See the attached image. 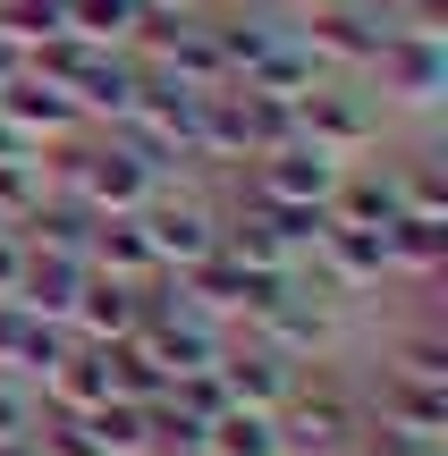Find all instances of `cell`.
<instances>
[{
  "instance_id": "603a6c76",
  "label": "cell",
  "mask_w": 448,
  "mask_h": 456,
  "mask_svg": "<svg viewBox=\"0 0 448 456\" xmlns=\"http://www.w3.org/2000/svg\"><path fill=\"white\" fill-rule=\"evenodd\" d=\"M237 127H246V161H263V152L297 144V102H280V94H254V85H237Z\"/></svg>"
},
{
  "instance_id": "7c38bea8",
  "label": "cell",
  "mask_w": 448,
  "mask_h": 456,
  "mask_svg": "<svg viewBox=\"0 0 448 456\" xmlns=\"http://www.w3.org/2000/svg\"><path fill=\"white\" fill-rule=\"evenodd\" d=\"M68 338H77V346H118V338H135V288H127V279L85 271L77 305H68Z\"/></svg>"
},
{
  "instance_id": "30bf717a",
  "label": "cell",
  "mask_w": 448,
  "mask_h": 456,
  "mask_svg": "<svg viewBox=\"0 0 448 456\" xmlns=\"http://www.w3.org/2000/svg\"><path fill=\"white\" fill-rule=\"evenodd\" d=\"M135 85H144L135 51H85V68H77V85H68V102H77L85 127H118V118L135 110Z\"/></svg>"
},
{
  "instance_id": "f1b7e54d",
  "label": "cell",
  "mask_w": 448,
  "mask_h": 456,
  "mask_svg": "<svg viewBox=\"0 0 448 456\" xmlns=\"http://www.w3.org/2000/svg\"><path fill=\"white\" fill-rule=\"evenodd\" d=\"M17 68H26V51H17V43H9V34H0V85H9V77H17Z\"/></svg>"
},
{
  "instance_id": "9a60e30c",
  "label": "cell",
  "mask_w": 448,
  "mask_h": 456,
  "mask_svg": "<svg viewBox=\"0 0 448 456\" xmlns=\"http://www.w3.org/2000/svg\"><path fill=\"white\" fill-rule=\"evenodd\" d=\"M34 397H43V414H94L102 397H110V355H102V346H68V355L43 372Z\"/></svg>"
},
{
  "instance_id": "8fae6325",
  "label": "cell",
  "mask_w": 448,
  "mask_h": 456,
  "mask_svg": "<svg viewBox=\"0 0 448 456\" xmlns=\"http://www.w3.org/2000/svg\"><path fill=\"white\" fill-rule=\"evenodd\" d=\"M0 118H9V127L26 135L34 152H43V144H60V135H77V127H85V118H77V102H68L60 85L26 77V68H17V77L0 85Z\"/></svg>"
},
{
  "instance_id": "f546056e",
  "label": "cell",
  "mask_w": 448,
  "mask_h": 456,
  "mask_svg": "<svg viewBox=\"0 0 448 456\" xmlns=\"http://www.w3.org/2000/svg\"><path fill=\"white\" fill-rule=\"evenodd\" d=\"M144 9H203V0H144Z\"/></svg>"
},
{
  "instance_id": "8992f818",
  "label": "cell",
  "mask_w": 448,
  "mask_h": 456,
  "mask_svg": "<svg viewBox=\"0 0 448 456\" xmlns=\"http://www.w3.org/2000/svg\"><path fill=\"white\" fill-rule=\"evenodd\" d=\"M246 338L271 346V355H288L297 372H305V363H330V346H338V305H330V296H314V279L297 271V288H288L280 305L254 313Z\"/></svg>"
},
{
  "instance_id": "4fadbf2b",
  "label": "cell",
  "mask_w": 448,
  "mask_h": 456,
  "mask_svg": "<svg viewBox=\"0 0 448 456\" xmlns=\"http://www.w3.org/2000/svg\"><path fill=\"white\" fill-rule=\"evenodd\" d=\"M85 271H102V279H127V288H144V279L161 271V262H152V237H144V212H110V220H94Z\"/></svg>"
},
{
  "instance_id": "484cf974",
  "label": "cell",
  "mask_w": 448,
  "mask_h": 456,
  "mask_svg": "<svg viewBox=\"0 0 448 456\" xmlns=\"http://www.w3.org/2000/svg\"><path fill=\"white\" fill-rule=\"evenodd\" d=\"M43 152H26V161H0V228H17L34 212V203H43Z\"/></svg>"
},
{
  "instance_id": "4dcf8cb0",
  "label": "cell",
  "mask_w": 448,
  "mask_h": 456,
  "mask_svg": "<svg viewBox=\"0 0 448 456\" xmlns=\"http://www.w3.org/2000/svg\"><path fill=\"white\" fill-rule=\"evenodd\" d=\"M389 9H406V0H389Z\"/></svg>"
},
{
  "instance_id": "6da1fadb",
  "label": "cell",
  "mask_w": 448,
  "mask_h": 456,
  "mask_svg": "<svg viewBox=\"0 0 448 456\" xmlns=\"http://www.w3.org/2000/svg\"><path fill=\"white\" fill-rule=\"evenodd\" d=\"M355 423H364L355 380L330 372V363H305L297 389H288V406H280V440H288V456H347Z\"/></svg>"
},
{
  "instance_id": "5b68a950",
  "label": "cell",
  "mask_w": 448,
  "mask_h": 456,
  "mask_svg": "<svg viewBox=\"0 0 448 456\" xmlns=\"http://www.w3.org/2000/svg\"><path fill=\"white\" fill-rule=\"evenodd\" d=\"M144 237H152V262L161 271H195L203 254H220V195L195 178L161 186V195L144 203Z\"/></svg>"
},
{
  "instance_id": "5bb4252c",
  "label": "cell",
  "mask_w": 448,
  "mask_h": 456,
  "mask_svg": "<svg viewBox=\"0 0 448 456\" xmlns=\"http://www.w3.org/2000/svg\"><path fill=\"white\" fill-rule=\"evenodd\" d=\"M77 288H85V262L77 254H34V245H26V271H17V296H9V305L34 313V322H68Z\"/></svg>"
},
{
  "instance_id": "83f0119b",
  "label": "cell",
  "mask_w": 448,
  "mask_h": 456,
  "mask_svg": "<svg viewBox=\"0 0 448 456\" xmlns=\"http://www.w3.org/2000/svg\"><path fill=\"white\" fill-rule=\"evenodd\" d=\"M17 271H26V237L0 228V296H17Z\"/></svg>"
},
{
  "instance_id": "7402d4cb",
  "label": "cell",
  "mask_w": 448,
  "mask_h": 456,
  "mask_svg": "<svg viewBox=\"0 0 448 456\" xmlns=\"http://www.w3.org/2000/svg\"><path fill=\"white\" fill-rule=\"evenodd\" d=\"M77 423H85V440H94L102 456H152V414L127 406V397H102V406L77 414Z\"/></svg>"
},
{
  "instance_id": "e0dca14e",
  "label": "cell",
  "mask_w": 448,
  "mask_h": 456,
  "mask_svg": "<svg viewBox=\"0 0 448 456\" xmlns=\"http://www.w3.org/2000/svg\"><path fill=\"white\" fill-rule=\"evenodd\" d=\"M381 372L423 380V389H448V330H440V313H415V322L381 346Z\"/></svg>"
},
{
  "instance_id": "44dd1931",
  "label": "cell",
  "mask_w": 448,
  "mask_h": 456,
  "mask_svg": "<svg viewBox=\"0 0 448 456\" xmlns=\"http://www.w3.org/2000/svg\"><path fill=\"white\" fill-rule=\"evenodd\" d=\"M203 456H288L280 414H263V406H229L212 431H203Z\"/></svg>"
},
{
  "instance_id": "ac0fdd59",
  "label": "cell",
  "mask_w": 448,
  "mask_h": 456,
  "mask_svg": "<svg viewBox=\"0 0 448 456\" xmlns=\"http://www.w3.org/2000/svg\"><path fill=\"white\" fill-rule=\"evenodd\" d=\"M322 77H330V68H322L314 51H305V34H297V26H288V34H280V43H271V51H263V60H254L237 85H254V94H280V102H297V94H314Z\"/></svg>"
},
{
  "instance_id": "d6986e66",
  "label": "cell",
  "mask_w": 448,
  "mask_h": 456,
  "mask_svg": "<svg viewBox=\"0 0 448 456\" xmlns=\"http://www.w3.org/2000/svg\"><path fill=\"white\" fill-rule=\"evenodd\" d=\"M389 262H398V279H440L448 271V212H398L389 220Z\"/></svg>"
},
{
  "instance_id": "ffe728a7",
  "label": "cell",
  "mask_w": 448,
  "mask_h": 456,
  "mask_svg": "<svg viewBox=\"0 0 448 456\" xmlns=\"http://www.w3.org/2000/svg\"><path fill=\"white\" fill-rule=\"evenodd\" d=\"M68 322H34V313H17V338H9V355H0V372L9 380H26V389H43V372L68 355Z\"/></svg>"
},
{
  "instance_id": "d4e9b609",
  "label": "cell",
  "mask_w": 448,
  "mask_h": 456,
  "mask_svg": "<svg viewBox=\"0 0 448 456\" xmlns=\"http://www.w3.org/2000/svg\"><path fill=\"white\" fill-rule=\"evenodd\" d=\"M68 26V0H0V34H9L17 51H34L43 34Z\"/></svg>"
},
{
  "instance_id": "3957f363",
  "label": "cell",
  "mask_w": 448,
  "mask_h": 456,
  "mask_svg": "<svg viewBox=\"0 0 448 456\" xmlns=\"http://www.w3.org/2000/svg\"><path fill=\"white\" fill-rule=\"evenodd\" d=\"M364 94L381 110H406V118H432L448 102V34H389L364 68Z\"/></svg>"
},
{
  "instance_id": "7a4b0ae2",
  "label": "cell",
  "mask_w": 448,
  "mask_h": 456,
  "mask_svg": "<svg viewBox=\"0 0 448 456\" xmlns=\"http://www.w3.org/2000/svg\"><path fill=\"white\" fill-rule=\"evenodd\" d=\"M297 135L322 144L330 161H372L389 135V110L364 94V77H322L314 94H297Z\"/></svg>"
},
{
  "instance_id": "4316f807",
  "label": "cell",
  "mask_w": 448,
  "mask_h": 456,
  "mask_svg": "<svg viewBox=\"0 0 448 456\" xmlns=\"http://www.w3.org/2000/svg\"><path fill=\"white\" fill-rule=\"evenodd\" d=\"M34 423H43V397L0 372V440H34Z\"/></svg>"
},
{
  "instance_id": "52a82bcc",
  "label": "cell",
  "mask_w": 448,
  "mask_h": 456,
  "mask_svg": "<svg viewBox=\"0 0 448 456\" xmlns=\"http://www.w3.org/2000/svg\"><path fill=\"white\" fill-rule=\"evenodd\" d=\"M355 397H364V414H372V423L406 431V440H423V448H448V389H423V380L381 372V380H364Z\"/></svg>"
},
{
  "instance_id": "277c9868",
  "label": "cell",
  "mask_w": 448,
  "mask_h": 456,
  "mask_svg": "<svg viewBox=\"0 0 448 456\" xmlns=\"http://www.w3.org/2000/svg\"><path fill=\"white\" fill-rule=\"evenodd\" d=\"M288 26L305 34V51H314L330 77H364L372 51L398 34V9H389V0H322V9L288 17Z\"/></svg>"
},
{
  "instance_id": "9c48e42d",
  "label": "cell",
  "mask_w": 448,
  "mask_h": 456,
  "mask_svg": "<svg viewBox=\"0 0 448 456\" xmlns=\"http://www.w3.org/2000/svg\"><path fill=\"white\" fill-rule=\"evenodd\" d=\"M406 212V161H347L330 186V220L338 228H389Z\"/></svg>"
},
{
  "instance_id": "ba28073f",
  "label": "cell",
  "mask_w": 448,
  "mask_h": 456,
  "mask_svg": "<svg viewBox=\"0 0 448 456\" xmlns=\"http://www.w3.org/2000/svg\"><path fill=\"white\" fill-rule=\"evenodd\" d=\"M212 372H220V389H229V406H263V414H280L288 389H297V363L271 355V346H254L246 330H229V346H220Z\"/></svg>"
},
{
  "instance_id": "2e32d148",
  "label": "cell",
  "mask_w": 448,
  "mask_h": 456,
  "mask_svg": "<svg viewBox=\"0 0 448 456\" xmlns=\"http://www.w3.org/2000/svg\"><path fill=\"white\" fill-rule=\"evenodd\" d=\"M17 237H26L34 254H77L85 262V245H94V212H85L77 195H60V186H43V203L17 220Z\"/></svg>"
},
{
  "instance_id": "cb8c5ba5",
  "label": "cell",
  "mask_w": 448,
  "mask_h": 456,
  "mask_svg": "<svg viewBox=\"0 0 448 456\" xmlns=\"http://www.w3.org/2000/svg\"><path fill=\"white\" fill-rule=\"evenodd\" d=\"M144 26V0H68V34L94 51H127Z\"/></svg>"
}]
</instances>
